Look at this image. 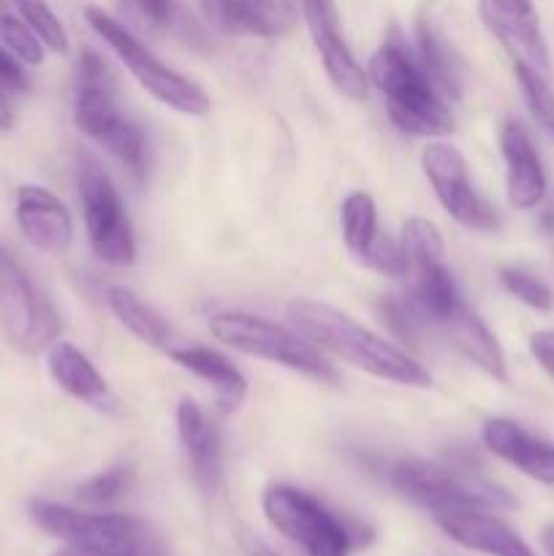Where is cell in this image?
<instances>
[{
	"label": "cell",
	"instance_id": "cell-26",
	"mask_svg": "<svg viewBox=\"0 0 554 556\" xmlns=\"http://www.w3.org/2000/svg\"><path fill=\"white\" fill-rule=\"evenodd\" d=\"M106 304L114 313V318L125 326L134 337H139L144 345L161 348L168 351V342H172V329H168L166 320L150 307V304L141 302L134 291H128L125 286H109L106 288Z\"/></svg>",
	"mask_w": 554,
	"mask_h": 556
},
{
	"label": "cell",
	"instance_id": "cell-14",
	"mask_svg": "<svg viewBox=\"0 0 554 556\" xmlns=\"http://www.w3.org/2000/svg\"><path fill=\"white\" fill-rule=\"evenodd\" d=\"M342 239L345 248L358 264L378 271L383 277H405L407 275V255L402 242L383 237L378 231V206L375 199L364 190L348 195L340 210Z\"/></svg>",
	"mask_w": 554,
	"mask_h": 556
},
{
	"label": "cell",
	"instance_id": "cell-38",
	"mask_svg": "<svg viewBox=\"0 0 554 556\" xmlns=\"http://www.w3.org/2000/svg\"><path fill=\"white\" fill-rule=\"evenodd\" d=\"M541 543H543V548H546V554L554 556V525H549L546 530H543Z\"/></svg>",
	"mask_w": 554,
	"mask_h": 556
},
{
	"label": "cell",
	"instance_id": "cell-24",
	"mask_svg": "<svg viewBox=\"0 0 554 556\" xmlns=\"http://www.w3.org/2000/svg\"><path fill=\"white\" fill-rule=\"evenodd\" d=\"M166 353L174 364H179V367L193 372L196 378H201L215 389L217 405H221L223 413L239 410V405L248 396V380L223 353L201 345L168 348Z\"/></svg>",
	"mask_w": 554,
	"mask_h": 556
},
{
	"label": "cell",
	"instance_id": "cell-20",
	"mask_svg": "<svg viewBox=\"0 0 554 556\" xmlns=\"http://www.w3.org/2000/svg\"><path fill=\"white\" fill-rule=\"evenodd\" d=\"M201 11L228 36L277 38L293 27L297 11L282 0H199Z\"/></svg>",
	"mask_w": 554,
	"mask_h": 556
},
{
	"label": "cell",
	"instance_id": "cell-33",
	"mask_svg": "<svg viewBox=\"0 0 554 556\" xmlns=\"http://www.w3.org/2000/svg\"><path fill=\"white\" fill-rule=\"evenodd\" d=\"M136 16H139L144 25H150L152 30H172L174 22H177L179 9L174 0H123Z\"/></svg>",
	"mask_w": 554,
	"mask_h": 556
},
{
	"label": "cell",
	"instance_id": "cell-28",
	"mask_svg": "<svg viewBox=\"0 0 554 556\" xmlns=\"http://www.w3.org/2000/svg\"><path fill=\"white\" fill-rule=\"evenodd\" d=\"M49 52L68 54V33L47 0H9Z\"/></svg>",
	"mask_w": 554,
	"mask_h": 556
},
{
	"label": "cell",
	"instance_id": "cell-18",
	"mask_svg": "<svg viewBox=\"0 0 554 556\" xmlns=\"http://www.w3.org/2000/svg\"><path fill=\"white\" fill-rule=\"evenodd\" d=\"M16 226L22 237L41 253L60 255L74 242V220L63 201L41 185L16 190Z\"/></svg>",
	"mask_w": 554,
	"mask_h": 556
},
{
	"label": "cell",
	"instance_id": "cell-11",
	"mask_svg": "<svg viewBox=\"0 0 554 556\" xmlns=\"http://www.w3.org/2000/svg\"><path fill=\"white\" fill-rule=\"evenodd\" d=\"M74 123L87 139H92L109 155L117 157L136 177L144 174L147 139L139 125L123 117V112L114 103L112 79H76Z\"/></svg>",
	"mask_w": 554,
	"mask_h": 556
},
{
	"label": "cell",
	"instance_id": "cell-22",
	"mask_svg": "<svg viewBox=\"0 0 554 556\" xmlns=\"http://www.w3.org/2000/svg\"><path fill=\"white\" fill-rule=\"evenodd\" d=\"M49 378L60 386L68 396L96 407V410H112L114 400L109 391L106 378L96 369V364L85 356L76 345L65 340H54L47 348Z\"/></svg>",
	"mask_w": 554,
	"mask_h": 556
},
{
	"label": "cell",
	"instance_id": "cell-5",
	"mask_svg": "<svg viewBox=\"0 0 554 556\" xmlns=\"http://www.w3.org/2000/svg\"><path fill=\"white\" fill-rule=\"evenodd\" d=\"M389 483L400 497L429 514L445 510L481 508V510H514L516 497L508 489L487 481L473 467H449L440 462L405 459L389 470Z\"/></svg>",
	"mask_w": 554,
	"mask_h": 556
},
{
	"label": "cell",
	"instance_id": "cell-4",
	"mask_svg": "<svg viewBox=\"0 0 554 556\" xmlns=\"http://www.w3.org/2000/svg\"><path fill=\"white\" fill-rule=\"evenodd\" d=\"M27 510L47 535L85 548L92 556H163L152 527L136 516L92 514L49 500H30Z\"/></svg>",
	"mask_w": 554,
	"mask_h": 556
},
{
	"label": "cell",
	"instance_id": "cell-12",
	"mask_svg": "<svg viewBox=\"0 0 554 556\" xmlns=\"http://www.w3.org/2000/svg\"><path fill=\"white\" fill-rule=\"evenodd\" d=\"M421 168L440 206L459 226L470 228V231H498V210L473 188L467 161L459 147L449 144V141H429L421 150Z\"/></svg>",
	"mask_w": 554,
	"mask_h": 556
},
{
	"label": "cell",
	"instance_id": "cell-36",
	"mask_svg": "<svg viewBox=\"0 0 554 556\" xmlns=\"http://www.w3.org/2000/svg\"><path fill=\"white\" fill-rule=\"evenodd\" d=\"M237 543H239V552H242L244 556H282L277 548H272L264 538L255 535V532H250V530H239Z\"/></svg>",
	"mask_w": 554,
	"mask_h": 556
},
{
	"label": "cell",
	"instance_id": "cell-3",
	"mask_svg": "<svg viewBox=\"0 0 554 556\" xmlns=\"http://www.w3.org/2000/svg\"><path fill=\"white\" fill-rule=\"evenodd\" d=\"M261 508L266 521L304 556H351L373 543V530L364 521L335 514L318 497L288 483H269L261 494Z\"/></svg>",
	"mask_w": 554,
	"mask_h": 556
},
{
	"label": "cell",
	"instance_id": "cell-6",
	"mask_svg": "<svg viewBox=\"0 0 554 556\" xmlns=\"http://www.w3.org/2000/svg\"><path fill=\"white\" fill-rule=\"evenodd\" d=\"M210 331L217 342L244 353V356L264 358L280 364L291 372L313 378L318 383H337L340 375L324 358L320 348H315L307 337L293 334L286 326L266 320L250 313H217L210 318Z\"/></svg>",
	"mask_w": 554,
	"mask_h": 556
},
{
	"label": "cell",
	"instance_id": "cell-29",
	"mask_svg": "<svg viewBox=\"0 0 554 556\" xmlns=\"http://www.w3.org/2000/svg\"><path fill=\"white\" fill-rule=\"evenodd\" d=\"M134 467L130 465H117L109 467L106 472H98L90 481L81 483L76 489V500L81 505H90V508H106V505L117 503L123 494H128V489L134 486Z\"/></svg>",
	"mask_w": 554,
	"mask_h": 556
},
{
	"label": "cell",
	"instance_id": "cell-13",
	"mask_svg": "<svg viewBox=\"0 0 554 556\" xmlns=\"http://www.w3.org/2000/svg\"><path fill=\"white\" fill-rule=\"evenodd\" d=\"M478 16L489 36L505 49L514 68L552 74L549 43L532 0H478Z\"/></svg>",
	"mask_w": 554,
	"mask_h": 556
},
{
	"label": "cell",
	"instance_id": "cell-25",
	"mask_svg": "<svg viewBox=\"0 0 554 556\" xmlns=\"http://www.w3.org/2000/svg\"><path fill=\"white\" fill-rule=\"evenodd\" d=\"M416 54L421 60L424 71L429 74V79L440 90V96L451 98V101H459L462 63L454 54V49H451V43L445 41L443 33L427 16H418L416 20Z\"/></svg>",
	"mask_w": 554,
	"mask_h": 556
},
{
	"label": "cell",
	"instance_id": "cell-8",
	"mask_svg": "<svg viewBox=\"0 0 554 556\" xmlns=\"http://www.w3.org/2000/svg\"><path fill=\"white\" fill-rule=\"evenodd\" d=\"M76 188H79L81 215H85L90 248L103 264L130 266L136 261V237L130 217L119 199L117 185L96 155H76Z\"/></svg>",
	"mask_w": 554,
	"mask_h": 556
},
{
	"label": "cell",
	"instance_id": "cell-16",
	"mask_svg": "<svg viewBox=\"0 0 554 556\" xmlns=\"http://www.w3.org/2000/svg\"><path fill=\"white\" fill-rule=\"evenodd\" d=\"M500 152L505 161V193L516 210H536L549 190L546 172L536 144L519 119L508 117L500 125Z\"/></svg>",
	"mask_w": 554,
	"mask_h": 556
},
{
	"label": "cell",
	"instance_id": "cell-1",
	"mask_svg": "<svg viewBox=\"0 0 554 556\" xmlns=\"http://www.w3.org/2000/svg\"><path fill=\"white\" fill-rule=\"evenodd\" d=\"M288 318L297 326L299 334L307 337L315 348L329 351L331 356L342 358V362L373 375V378L389 380L396 386H411V389H429L432 386V375L416 358L407 356L402 348L386 342L375 331L364 329L358 320H353L351 315L331 307V304L299 296L288 304Z\"/></svg>",
	"mask_w": 554,
	"mask_h": 556
},
{
	"label": "cell",
	"instance_id": "cell-35",
	"mask_svg": "<svg viewBox=\"0 0 554 556\" xmlns=\"http://www.w3.org/2000/svg\"><path fill=\"white\" fill-rule=\"evenodd\" d=\"M530 353L538 367L554 380V329H541L530 334Z\"/></svg>",
	"mask_w": 554,
	"mask_h": 556
},
{
	"label": "cell",
	"instance_id": "cell-2",
	"mask_svg": "<svg viewBox=\"0 0 554 556\" xmlns=\"http://www.w3.org/2000/svg\"><path fill=\"white\" fill-rule=\"evenodd\" d=\"M367 79L378 87L391 123L402 134L440 139L454 130V114L400 27H391L386 41L373 52Z\"/></svg>",
	"mask_w": 554,
	"mask_h": 556
},
{
	"label": "cell",
	"instance_id": "cell-9",
	"mask_svg": "<svg viewBox=\"0 0 554 556\" xmlns=\"http://www.w3.org/2000/svg\"><path fill=\"white\" fill-rule=\"evenodd\" d=\"M0 329L27 356L47 351L63 331L54 304L38 291L5 244H0Z\"/></svg>",
	"mask_w": 554,
	"mask_h": 556
},
{
	"label": "cell",
	"instance_id": "cell-34",
	"mask_svg": "<svg viewBox=\"0 0 554 556\" xmlns=\"http://www.w3.org/2000/svg\"><path fill=\"white\" fill-rule=\"evenodd\" d=\"M0 87L14 92H25L30 87V79L25 74V65L0 43Z\"/></svg>",
	"mask_w": 554,
	"mask_h": 556
},
{
	"label": "cell",
	"instance_id": "cell-40",
	"mask_svg": "<svg viewBox=\"0 0 554 556\" xmlns=\"http://www.w3.org/2000/svg\"><path fill=\"white\" fill-rule=\"evenodd\" d=\"M541 228H543V231L554 233V210L543 212V215H541Z\"/></svg>",
	"mask_w": 554,
	"mask_h": 556
},
{
	"label": "cell",
	"instance_id": "cell-23",
	"mask_svg": "<svg viewBox=\"0 0 554 556\" xmlns=\"http://www.w3.org/2000/svg\"><path fill=\"white\" fill-rule=\"evenodd\" d=\"M445 337L451 340V345L462 353L470 364H476L483 375H489L498 383H508V364H505V353L500 348L498 337L489 331V326L483 324L481 315L476 309L467 307L465 302H459V307L443 320Z\"/></svg>",
	"mask_w": 554,
	"mask_h": 556
},
{
	"label": "cell",
	"instance_id": "cell-32",
	"mask_svg": "<svg viewBox=\"0 0 554 556\" xmlns=\"http://www.w3.org/2000/svg\"><path fill=\"white\" fill-rule=\"evenodd\" d=\"M378 315L386 324V329L394 337H400L402 342H418V337H421L424 318L407 302H400L396 296H380Z\"/></svg>",
	"mask_w": 554,
	"mask_h": 556
},
{
	"label": "cell",
	"instance_id": "cell-7",
	"mask_svg": "<svg viewBox=\"0 0 554 556\" xmlns=\"http://www.w3.org/2000/svg\"><path fill=\"white\" fill-rule=\"evenodd\" d=\"M87 25L92 27L98 38H103L109 49L119 58V63L134 74V79L150 92L155 101H161L163 106L174 109L179 114H188V117H204L210 114L212 101L199 85H193L190 79H185L182 74H177L174 68L163 65L123 22H117L114 16H109L106 11L98 9V5H87L85 9Z\"/></svg>",
	"mask_w": 554,
	"mask_h": 556
},
{
	"label": "cell",
	"instance_id": "cell-37",
	"mask_svg": "<svg viewBox=\"0 0 554 556\" xmlns=\"http://www.w3.org/2000/svg\"><path fill=\"white\" fill-rule=\"evenodd\" d=\"M14 106H11L9 101V90L5 87H0V130H11L14 128Z\"/></svg>",
	"mask_w": 554,
	"mask_h": 556
},
{
	"label": "cell",
	"instance_id": "cell-15",
	"mask_svg": "<svg viewBox=\"0 0 554 556\" xmlns=\"http://www.w3.org/2000/svg\"><path fill=\"white\" fill-rule=\"evenodd\" d=\"M302 9L307 30L313 36L315 49L320 54L326 76L331 85L351 101H362L367 98L369 79L364 74L362 65L353 58L351 47L345 43L340 30V11H337V0H297Z\"/></svg>",
	"mask_w": 554,
	"mask_h": 556
},
{
	"label": "cell",
	"instance_id": "cell-17",
	"mask_svg": "<svg viewBox=\"0 0 554 556\" xmlns=\"http://www.w3.org/2000/svg\"><path fill=\"white\" fill-rule=\"evenodd\" d=\"M432 519L445 538H451V541L459 543L462 548H470V552L476 554L538 556L530 548V543H527L519 532L511 530L503 519H498L492 510H445V514H435Z\"/></svg>",
	"mask_w": 554,
	"mask_h": 556
},
{
	"label": "cell",
	"instance_id": "cell-10",
	"mask_svg": "<svg viewBox=\"0 0 554 556\" xmlns=\"http://www.w3.org/2000/svg\"><path fill=\"white\" fill-rule=\"evenodd\" d=\"M402 248L407 255V275H413L411 307L424 320L443 326V320L459 307L454 275L445 264V248L440 228L427 217H407L402 228Z\"/></svg>",
	"mask_w": 554,
	"mask_h": 556
},
{
	"label": "cell",
	"instance_id": "cell-19",
	"mask_svg": "<svg viewBox=\"0 0 554 556\" xmlns=\"http://www.w3.org/2000/svg\"><path fill=\"white\" fill-rule=\"evenodd\" d=\"M481 443L489 454L532 481L554 486V445L530 434L511 418H489L481 427Z\"/></svg>",
	"mask_w": 554,
	"mask_h": 556
},
{
	"label": "cell",
	"instance_id": "cell-39",
	"mask_svg": "<svg viewBox=\"0 0 554 556\" xmlns=\"http://www.w3.org/2000/svg\"><path fill=\"white\" fill-rule=\"evenodd\" d=\"M52 556H92L90 552H85V548H79V546H68V543H65L63 548H58V552H54Z\"/></svg>",
	"mask_w": 554,
	"mask_h": 556
},
{
	"label": "cell",
	"instance_id": "cell-31",
	"mask_svg": "<svg viewBox=\"0 0 554 556\" xmlns=\"http://www.w3.org/2000/svg\"><path fill=\"white\" fill-rule=\"evenodd\" d=\"M498 275L505 291L530 309H538V313H552L554 309V291L543 280L532 277L530 271L516 269V266H500Z\"/></svg>",
	"mask_w": 554,
	"mask_h": 556
},
{
	"label": "cell",
	"instance_id": "cell-30",
	"mask_svg": "<svg viewBox=\"0 0 554 556\" xmlns=\"http://www.w3.org/2000/svg\"><path fill=\"white\" fill-rule=\"evenodd\" d=\"M516 81H519V90L525 96L527 109H530L532 119L546 130L549 136H554V87L549 81L546 74H538V71L527 68H514Z\"/></svg>",
	"mask_w": 554,
	"mask_h": 556
},
{
	"label": "cell",
	"instance_id": "cell-21",
	"mask_svg": "<svg viewBox=\"0 0 554 556\" xmlns=\"http://www.w3.org/2000/svg\"><path fill=\"white\" fill-rule=\"evenodd\" d=\"M177 434L199 492L215 494L223 481L221 434L190 396H182L177 405Z\"/></svg>",
	"mask_w": 554,
	"mask_h": 556
},
{
	"label": "cell",
	"instance_id": "cell-27",
	"mask_svg": "<svg viewBox=\"0 0 554 556\" xmlns=\"http://www.w3.org/2000/svg\"><path fill=\"white\" fill-rule=\"evenodd\" d=\"M0 43L22 65H41L43 54H47V47L41 43V38L30 30V25L5 0H0Z\"/></svg>",
	"mask_w": 554,
	"mask_h": 556
}]
</instances>
